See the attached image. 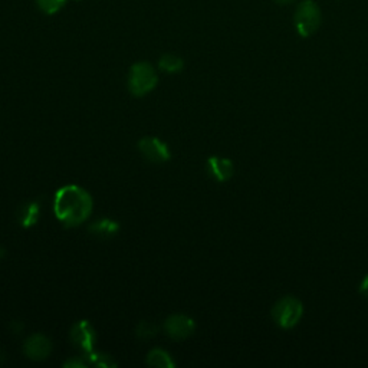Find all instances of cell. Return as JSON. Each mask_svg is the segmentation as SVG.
I'll return each mask as SVG.
<instances>
[{
    "label": "cell",
    "instance_id": "obj_5",
    "mask_svg": "<svg viewBox=\"0 0 368 368\" xmlns=\"http://www.w3.org/2000/svg\"><path fill=\"white\" fill-rule=\"evenodd\" d=\"M165 334L172 340L181 341L189 338L196 329V323L193 318L184 315V314H174L167 318L164 323Z\"/></svg>",
    "mask_w": 368,
    "mask_h": 368
},
{
    "label": "cell",
    "instance_id": "obj_2",
    "mask_svg": "<svg viewBox=\"0 0 368 368\" xmlns=\"http://www.w3.org/2000/svg\"><path fill=\"white\" fill-rule=\"evenodd\" d=\"M159 82V76L152 63L137 62L131 66L128 88L134 96H144L152 92Z\"/></svg>",
    "mask_w": 368,
    "mask_h": 368
},
{
    "label": "cell",
    "instance_id": "obj_11",
    "mask_svg": "<svg viewBox=\"0 0 368 368\" xmlns=\"http://www.w3.org/2000/svg\"><path fill=\"white\" fill-rule=\"evenodd\" d=\"M41 206L38 202H28L18 209V222L22 227H32L38 223Z\"/></svg>",
    "mask_w": 368,
    "mask_h": 368
},
{
    "label": "cell",
    "instance_id": "obj_1",
    "mask_svg": "<svg viewBox=\"0 0 368 368\" xmlns=\"http://www.w3.org/2000/svg\"><path fill=\"white\" fill-rule=\"evenodd\" d=\"M91 194L76 184H68L57 190L54 196V213L65 227H75L85 223L92 213Z\"/></svg>",
    "mask_w": 368,
    "mask_h": 368
},
{
    "label": "cell",
    "instance_id": "obj_18",
    "mask_svg": "<svg viewBox=\"0 0 368 368\" xmlns=\"http://www.w3.org/2000/svg\"><path fill=\"white\" fill-rule=\"evenodd\" d=\"M360 294L364 295L365 298H368V275L362 279L361 285H360Z\"/></svg>",
    "mask_w": 368,
    "mask_h": 368
},
{
    "label": "cell",
    "instance_id": "obj_3",
    "mask_svg": "<svg viewBox=\"0 0 368 368\" xmlns=\"http://www.w3.org/2000/svg\"><path fill=\"white\" fill-rule=\"evenodd\" d=\"M303 312L304 307L300 304V300L294 296H285L279 299L272 308V318L280 328L289 329L300 321Z\"/></svg>",
    "mask_w": 368,
    "mask_h": 368
},
{
    "label": "cell",
    "instance_id": "obj_19",
    "mask_svg": "<svg viewBox=\"0 0 368 368\" xmlns=\"http://www.w3.org/2000/svg\"><path fill=\"white\" fill-rule=\"evenodd\" d=\"M275 2L279 5H289L294 2V0H275Z\"/></svg>",
    "mask_w": 368,
    "mask_h": 368
},
{
    "label": "cell",
    "instance_id": "obj_9",
    "mask_svg": "<svg viewBox=\"0 0 368 368\" xmlns=\"http://www.w3.org/2000/svg\"><path fill=\"white\" fill-rule=\"evenodd\" d=\"M207 173L217 181H227L233 173H235V165H233L232 160L226 157L213 156L207 159L206 163Z\"/></svg>",
    "mask_w": 368,
    "mask_h": 368
},
{
    "label": "cell",
    "instance_id": "obj_16",
    "mask_svg": "<svg viewBox=\"0 0 368 368\" xmlns=\"http://www.w3.org/2000/svg\"><path fill=\"white\" fill-rule=\"evenodd\" d=\"M66 0H37V3L42 12L46 14H54L62 9Z\"/></svg>",
    "mask_w": 368,
    "mask_h": 368
},
{
    "label": "cell",
    "instance_id": "obj_17",
    "mask_svg": "<svg viewBox=\"0 0 368 368\" xmlns=\"http://www.w3.org/2000/svg\"><path fill=\"white\" fill-rule=\"evenodd\" d=\"M63 365L65 367H71V368H75V367H85L87 365V360H82L81 357H78V358H71V360H68V361H66V362H63Z\"/></svg>",
    "mask_w": 368,
    "mask_h": 368
},
{
    "label": "cell",
    "instance_id": "obj_10",
    "mask_svg": "<svg viewBox=\"0 0 368 368\" xmlns=\"http://www.w3.org/2000/svg\"><path fill=\"white\" fill-rule=\"evenodd\" d=\"M120 230V223H116L112 219H108V217H103L101 221H96L92 225H90L88 232L91 235L99 238V239H110L115 236L116 233Z\"/></svg>",
    "mask_w": 368,
    "mask_h": 368
},
{
    "label": "cell",
    "instance_id": "obj_6",
    "mask_svg": "<svg viewBox=\"0 0 368 368\" xmlns=\"http://www.w3.org/2000/svg\"><path fill=\"white\" fill-rule=\"evenodd\" d=\"M70 338L72 344L76 345L82 353L87 356L92 353L95 341H96V332L90 321L82 320L72 325L71 332H70Z\"/></svg>",
    "mask_w": 368,
    "mask_h": 368
},
{
    "label": "cell",
    "instance_id": "obj_12",
    "mask_svg": "<svg viewBox=\"0 0 368 368\" xmlns=\"http://www.w3.org/2000/svg\"><path fill=\"white\" fill-rule=\"evenodd\" d=\"M145 361L150 367H159V368H173L176 365L172 356L161 348H153L150 351Z\"/></svg>",
    "mask_w": 368,
    "mask_h": 368
},
{
    "label": "cell",
    "instance_id": "obj_13",
    "mask_svg": "<svg viewBox=\"0 0 368 368\" xmlns=\"http://www.w3.org/2000/svg\"><path fill=\"white\" fill-rule=\"evenodd\" d=\"M183 59L173 54H164L159 61V68L167 74H177L183 70Z\"/></svg>",
    "mask_w": 368,
    "mask_h": 368
},
{
    "label": "cell",
    "instance_id": "obj_4",
    "mask_svg": "<svg viewBox=\"0 0 368 368\" xmlns=\"http://www.w3.org/2000/svg\"><path fill=\"white\" fill-rule=\"evenodd\" d=\"M321 25V10L314 0H304L295 13V28L303 38H308Z\"/></svg>",
    "mask_w": 368,
    "mask_h": 368
},
{
    "label": "cell",
    "instance_id": "obj_14",
    "mask_svg": "<svg viewBox=\"0 0 368 368\" xmlns=\"http://www.w3.org/2000/svg\"><path fill=\"white\" fill-rule=\"evenodd\" d=\"M85 357H88L90 362L96 365V367H103V368H114L116 367V362L110 354L105 353H90Z\"/></svg>",
    "mask_w": 368,
    "mask_h": 368
},
{
    "label": "cell",
    "instance_id": "obj_7",
    "mask_svg": "<svg viewBox=\"0 0 368 368\" xmlns=\"http://www.w3.org/2000/svg\"><path fill=\"white\" fill-rule=\"evenodd\" d=\"M139 150L141 156L150 163H165L169 161L172 154L169 145L157 137H144L139 141Z\"/></svg>",
    "mask_w": 368,
    "mask_h": 368
},
{
    "label": "cell",
    "instance_id": "obj_8",
    "mask_svg": "<svg viewBox=\"0 0 368 368\" xmlns=\"http://www.w3.org/2000/svg\"><path fill=\"white\" fill-rule=\"evenodd\" d=\"M23 353L33 361H42L52 353V341L43 334H32L23 344Z\"/></svg>",
    "mask_w": 368,
    "mask_h": 368
},
{
    "label": "cell",
    "instance_id": "obj_15",
    "mask_svg": "<svg viewBox=\"0 0 368 368\" xmlns=\"http://www.w3.org/2000/svg\"><path fill=\"white\" fill-rule=\"evenodd\" d=\"M137 332V337L141 340H150L157 336L159 332V327L154 323H150V321H141L136 329Z\"/></svg>",
    "mask_w": 368,
    "mask_h": 368
}]
</instances>
